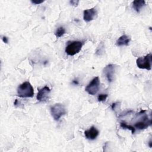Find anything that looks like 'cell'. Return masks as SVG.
<instances>
[{
  "label": "cell",
  "mask_w": 152,
  "mask_h": 152,
  "mask_svg": "<svg viewBox=\"0 0 152 152\" xmlns=\"http://www.w3.org/2000/svg\"><path fill=\"white\" fill-rule=\"evenodd\" d=\"M17 93L20 97H32L34 96V89L28 81H26L17 87Z\"/></svg>",
  "instance_id": "cell-1"
},
{
  "label": "cell",
  "mask_w": 152,
  "mask_h": 152,
  "mask_svg": "<svg viewBox=\"0 0 152 152\" xmlns=\"http://www.w3.org/2000/svg\"><path fill=\"white\" fill-rule=\"evenodd\" d=\"M66 113L65 107L61 103H56L50 107V113L54 120L59 121V119Z\"/></svg>",
  "instance_id": "cell-2"
},
{
  "label": "cell",
  "mask_w": 152,
  "mask_h": 152,
  "mask_svg": "<svg viewBox=\"0 0 152 152\" xmlns=\"http://www.w3.org/2000/svg\"><path fill=\"white\" fill-rule=\"evenodd\" d=\"M83 46L81 41H72L69 42L65 48V52L69 56H73L80 52Z\"/></svg>",
  "instance_id": "cell-3"
},
{
  "label": "cell",
  "mask_w": 152,
  "mask_h": 152,
  "mask_svg": "<svg viewBox=\"0 0 152 152\" xmlns=\"http://www.w3.org/2000/svg\"><path fill=\"white\" fill-rule=\"evenodd\" d=\"M152 55L148 53L144 57H140L136 61L137 66L140 69L150 70L151 69Z\"/></svg>",
  "instance_id": "cell-4"
},
{
  "label": "cell",
  "mask_w": 152,
  "mask_h": 152,
  "mask_svg": "<svg viewBox=\"0 0 152 152\" xmlns=\"http://www.w3.org/2000/svg\"><path fill=\"white\" fill-rule=\"evenodd\" d=\"M100 80L99 77H94L86 86L85 90L90 95H95L99 90Z\"/></svg>",
  "instance_id": "cell-5"
},
{
  "label": "cell",
  "mask_w": 152,
  "mask_h": 152,
  "mask_svg": "<svg viewBox=\"0 0 152 152\" xmlns=\"http://www.w3.org/2000/svg\"><path fill=\"white\" fill-rule=\"evenodd\" d=\"M115 71V66L113 64H109L104 68L103 72L109 83H111L113 81Z\"/></svg>",
  "instance_id": "cell-6"
},
{
  "label": "cell",
  "mask_w": 152,
  "mask_h": 152,
  "mask_svg": "<svg viewBox=\"0 0 152 152\" xmlns=\"http://www.w3.org/2000/svg\"><path fill=\"white\" fill-rule=\"evenodd\" d=\"M50 93V89L48 86H45L41 89L39 90L37 94V100L39 102H46L49 99V94Z\"/></svg>",
  "instance_id": "cell-7"
},
{
  "label": "cell",
  "mask_w": 152,
  "mask_h": 152,
  "mask_svg": "<svg viewBox=\"0 0 152 152\" xmlns=\"http://www.w3.org/2000/svg\"><path fill=\"white\" fill-rule=\"evenodd\" d=\"M151 125V118L148 119L147 116H144L142 119L137 122L135 124L134 126L138 129L142 130V129L147 128Z\"/></svg>",
  "instance_id": "cell-8"
},
{
  "label": "cell",
  "mask_w": 152,
  "mask_h": 152,
  "mask_svg": "<svg viewBox=\"0 0 152 152\" xmlns=\"http://www.w3.org/2000/svg\"><path fill=\"white\" fill-rule=\"evenodd\" d=\"M97 15V11L95 8L85 10L83 11V19L86 22H90L94 20Z\"/></svg>",
  "instance_id": "cell-9"
},
{
  "label": "cell",
  "mask_w": 152,
  "mask_h": 152,
  "mask_svg": "<svg viewBox=\"0 0 152 152\" xmlns=\"http://www.w3.org/2000/svg\"><path fill=\"white\" fill-rule=\"evenodd\" d=\"M99 131L94 126H92L90 129H88V130H86L84 132V135L86 138L90 140H95L97 138V137L99 135Z\"/></svg>",
  "instance_id": "cell-10"
},
{
  "label": "cell",
  "mask_w": 152,
  "mask_h": 152,
  "mask_svg": "<svg viewBox=\"0 0 152 152\" xmlns=\"http://www.w3.org/2000/svg\"><path fill=\"white\" fill-rule=\"evenodd\" d=\"M130 42V38L125 34H124L119 37L116 42V45L118 46H128Z\"/></svg>",
  "instance_id": "cell-11"
},
{
  "label": "cell",
  "mask_w": 152,
  "mask_h": 152,
  "mask_svg": "<svg viewBox=\"0 0 152 152\" xmlns=\"http://www.w3.org/2000/svg\"><path fill=\"white\" fill-rule=\"evenodd\" d=\"M145 1L144 0H135L133 1V8L137 12H139L141 9L145 5Z\"/></svg>",
  "instance_id": "cell-12"
},
{
  "label": "cell",
  "mask_w": 152,
  "mask_h": 152,
  "mask_svg": "<svg viewBox=\"0 0 152 152\" xmlns=\"http://www.w3.org/2000/svg\"><path fill=\"white\" fill-rule=\"evenodd\" d=\"M120 126L121 128H122V129H129L132 134H134L135 132V129L134 128V127L133 126H131L130 125H128L126 124L125 122H121L120 123Z\"/></svg>",
  "instance_id": "cell-13"
},
{
  "label": "cell",
  "mask_w": 152,
  "mask_h": 152,
  "mask_svg": "<svg viewBox=\"0 0 152 152\" xmlns=\"http://www.w3.org/2000/svg\"><path fill=\"white\" fill-rule=\"evenodd\" d=\"M65 33V29L63 27H58L55 32V35L57 37H62L64 34Z\"/></svg>",
  "instance_id": "cell-14"
},
{
  "label": "cell",
  "mask_w": 152,
  "mask_h": 152,
  "mask_svg": "<svg viewBox=\"0 0 152 152\" xmlns=\"http://www.w3.org/2000/svg\"><path fill=\"white\" fill-rule=\"evenodd\" d=\"M107 96V94H100L97 97V100L99 102H104L106 100Z\"/></svg>",
  "instance_id": "cell-15"
},
{
  "label": "cell",
  "mask_w": 152,
  "mask_h": 152,
  "mask_svg": "<svg viewBox=\"0 0 152 152\" xmlns=\"http://www.w3.org/2000/svg\"><path fill=\"white\" fill-rule=\"evenodd\" d=\"M44 1L43 0H41V1H39V0H31V2L32 4H36V5H37V4H40L42 2H43Z\"/></svg>",
  "instance_id": "cell-16"
},
{
  "label": "cell",
  "mask_w": 152,
  "mask_h": 152,
  "mask_svg": "<svg viewBox=\"0 0 152 152\" xmlns=\"http://www.w3.org/2000/svg\"><path fill=\"white\" fill-rule=\"evenodd\" d=\"M78 2H79V1H75V0H72V1H69L70 4L73 5V6H75V7L77 6Z\"/></svg>",
  "instance_id": "cell-17"
},
{
  "label": "cell",
  "mask_w": 152,
  "mask_h": 152,
  "mask_svg": "<svg viewBox=\"0 0 152 152\" xmlns=\"http://www.w3.org/2000/svg\"><path fill=\"white\" fill-rule=\"evenodd\" d=\"M2 40L5 43H7L8 42V39L6 36H2Z\"/></svg>",
  "instance_id": "cell-18"
},
{
  "label": "cell",
  "mask_w": 152,
  "mask_h": 152,
  "mask_svg": "<svg viewBox=\"0 0 152 152\" xmlns=\"http://www.w3.org/2000/svg\"><path fill=\"white\" fill-rule=\"evenodd\" d=\"M151 143H152V142H151V140H150V141H149V142H148V145H149V147H151Z\"/></svg>",
  "instance_id": "cell-19"
}]
</instances>
